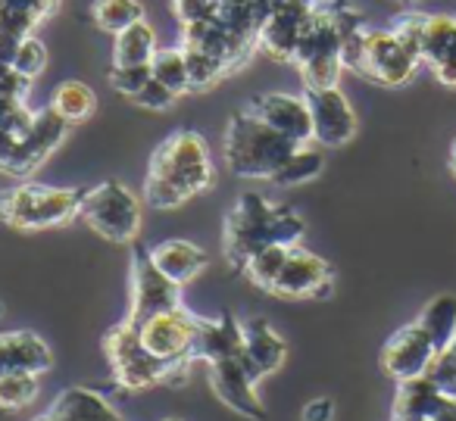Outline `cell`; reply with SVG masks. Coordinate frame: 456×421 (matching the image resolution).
<instances>
[{
	"instance_id": "cell-1",
	"label": "cell",
	"mask_w": 456,
	"mask_h": 421,
	"mask_svg": "<svg viewBox=\"0 0 456 421\" xmlns=\"http://www.w3.org/2000/svg\"><path fill=\"white\" fill-rule=\"evenodd\" d=\"M216 184V166L200 132L178 128L153 150L144 175V200L151 209H178Z\"/></svg>"
},
{
	"instance_id": "cell-2",
	"label": "cell",
	"mask_w": 456,
	"mask_h": 421,
	"mask_svg": "<svg viewBox=\"0 0 456 421\" xmlns=\"http://www.w3.org/2000/svg\"><path fill=\"white\" fill-rule=\"evenodd\" d=\"M306 234L304 215L263 194H241L222 222V253L232 271H241L256 250L269 244H300Z\"/></svg>"
},
{
	"instance_id": "cell-3",
	"label": "cell",
	"mask_w": 456,
	"mask_h": 421,
	"mask_svg": "<svg viewBox=\"0 0 456 421\" xmlns=\"http://www.w3.org/2000/svg\"><path fill=\"white\" fill-rule=\"evenodd\" d=\"M103 356L110 362L113 384L126 393H141L153 387H182L188 384L197 362H163L141 344L138 325L122 319L103 334Z\"/></svg>"
},
{
	"instance_id": "cell-4",
	"label": "cell",
	"mask_w": 456,
	"mask_h": 421,
	"mask_svg": "<svg viewBox=\"0 0 456 421\" xmlns=\"http://www.w3.org/2000/svg\"><path fill=\"white\" fill-rule=\"evenodd\" d=\"M294 141L279 134L273 125L254 116L248 107L232 113L225 125V138H222V159L225 169L238 178H250V182H273L275 172L281 169L288 157L294 153Z\"/></svg>"
},
{
	"instance_id": "cell-5",
	"label": "cell",
	"mask_w": 456,
	"mask_h": 421,
	"mask_svg": "<svg viewBox=\"0 0 456 421\" xmlns=\"http://www.w3.org/2000/svg\"><path fill=\"white\" fill-rule=\"evenodd\" d=\"M422 60L400 41L394 28H360L344 41V69L369 78L385 88H400L412 82Z\"/></svg>"
},
{
	"instance_id": "cell-6",
	"label": "cell",
	"mask_w": 456,
	"mask_h": 421,
	"mask_svg": "<svg viewBox=\"0 0 456 421\" xmlns=\"http://www.w3.org/2000/svg\"><path fill=\"white\" fill-rule=\"evenodd\" d=\"M82 209L78 188H53L22 178L13 188L0 190V222L16 231H47L69 225Z\"/></svg>"
},
{
	"instance_id": "cell-7",
	"label": "cell",
	"mask_w": 456,
	"mask_h": 421,
	"mask_svg": "<svg viewBox=\"0 0 456 421\" xmlns=\"http://www.w3.org/2000/svg\"><path fill=\"white\" fill-rule=\"evenodd\" d=\"M294 66H297L304 88H335L338 78L344 72V32L338 26L335 4L331 0H319L313 10V20L306 26L300 47L294 53Z\"/></svg>"
},
{
	"instance_id": "cell-8",
	"label": "cell",
	"mask_w": 456,
	"mask_h": 421,
	"mask_svg": "<svg viewBox=\"0 0 456 421\" xmlns=\"http://www.w3.org/2000/svg\"><path fill=\"white\" fill-rule=\"evenodd\" d=\"M78 219L110 244H134L141 234V222H144V209H141L138 194H132L122 182L107 178L82 190Z\"/></svg>"
},
{
	"instance_id": "cell-9",
	"label": "cell",
	"mask_w": 456,
	"mask_h": 421,
	"mask_svg": "<svg viewBox=\"0 0 456 421\" xmlns=\"http://www.w3.org/2000/svg\"><path fill=\"white\" fill-rule=\"evenodd\" d=\"M128 284H132V296H128V315L132 325H144L147 319L166 312V309L184 306L182 303V284H175L169 275L157 269L151 259V250L134 247L132 253V269H128Z\"/></svg>"
},
{
	"instance_id": "cell-10",
	"label": "cell",
	"mask_w": 456,
	"mask_h": 421,
	"mask_svg": "<svg viewBox=\"0 0 456 421\" xmlns=\"http://www.w3.org/2000/svg\"><path fill=\"white\" fill-rule=\"evenodd\" d=\"M207 365V377L209 387H213L216 400L222 406H228L232 412L244 415L250 421H269V412L263 406L260 393H256V377L250 375L248 359H244V346L238 352H228V356L209 359Z\"/></svg>"
},
{
	"instance_id": "cell-11",
	"label": "cell",
	"mask_w": 456,
	"mask_h": 421,
	"mask_svg": "<svg viewBox=\"0 0 456 421\" xmlns=\"http://www.w3.org/2000/svg\"><path fill=\"white\" fill-rule=\"evenodd\" d=\"M331 290H335V271L329 259L294 244L269 294L279 300H325L331 296Z\"/></svg>"
},
{
	"instance_id": "cell-12",
	"label": "cell",
	"mask_w": 456,
	"mask_h": 421,
	"mask_svg": "<svg viewBox=\"0 0 456 421\" xmlns=\"http://www.w3.org/2000/svg\"><path fill=\"white\" fill-rule=\"evenodd\" d=\"M200 321V315H194L184 306L166 309V312L147 319L144 325H138L141 344L163 362H194L191 350H194Z\"/></svg>"
},
{
	"instance_id": "cell-13",
	"label": "cell",
	"mask_w": 456,
	"mask_h": 421,
	"mask_svg": "<svg viewBox=\"0 0 456 421\" xmlns=\"http://www.w3.org/2000/svg\"><path fill=\"white\" fill-rule=\"evenodd\" d=\"M69 128L72 125L51 107V103H47L45 109H35L32 125H28V132L22 134L20 147H16V153L10 157V163H7V169H4V172H7V175H13V178L35 175V172H38L41 166L53 157V150H57V147L66 141Z\"/></svg>"
},
{
	"instance_id": "cell-14",
	"label": "cell",
	"mask_w": 456,
	"mask_h": 421,
	"mask_svg": "<svg viewBox=\"0 0 456 421\" xmlns=\"http://www.w3.org/2000/svg\"><path fill=\"white\" fill-rule=\"evenodd\" d=\"M316 4L319 0H285L275 10H269L260 26V51L279 63H294V53L310 26Z\"/></svg>"
},
{
	"instance_id": "cell-15",
	"label": "cell",
	"mask_w": 456,
	"mask_h": 421,
	"mask_svg": "<svg viewBox=\"0 0 456 421\" xmlns=\"http://www.w3.org/2000/svg\"><path fill=\"white\" fill-rule=\"evenodd\" d=\"M437 356L435 340L425 334V328L419 321H410V325L397 328V331L387 337V344L381 346V371L394 381H410V377H419L431 368Z\"/></svg>"
},
{
	"instance_id": "cell-16",
	"label": "cell",
	"mask_w": 456,
	"mask_h": 421,
	"mask_svg": "<svg viewBox=\"0 0 456 421\" xmlns=\"http://www.w3.org/2000/svg\"><path fill=\"white\" fill-rule=\"evenodd\" d=\"M313 116V141L319 147H344L356 138V113L341 88H310L304 91Z\"/></svg>"
},
{
	"instance_id": "cell-17",
	"label": "cell",
	"mask_w": 456,
	"mask_h": 421,
	"mask_svg": "<svg viewBox=\"0 0 456 421\" xmlns=\"http://www.w3.org/2000/svg\"><path fill=\"white\" fill-rule=\"evenodd\" d=\"M248 109L294 144H313V116L304 94L269 91V94H256L248 103Z\"/></svg>"
},
{
	"instance_id": "cell-18",
	"label": "cell",
	"mask_w": 456,
	"mask_h": 421,
	"mask_svg": "<svg viewBox=\"0 0 456 421\" xmlns=\"http://www.w3.org/2000/svg\"><path fill=\"white\" fill-rule=\"evenodd\" d=\"M53 368V350L35 331H0V377L4 375H47Z\"/></svg>"
},
{
	"instance_id": "cell-19",
	"label": "cell",
	"mask_w": 456,
	"mask_h": 421,
	"mask_svg": "<svg viewBox=\"0 0 456 421\" xmlns=\"http://www.w3.org/2000/svg\"><path fill=\"white\" fill-rule=\"evenodd\" d=\"M244 325V359L256 381L275 375L288 359V344L266 319H248Z\"/></svg>"
},
{
	"instance_id": "cell-20",
	"label": "cell",
	"mask_w": 456,
	"mask_h": 421,
	"mask_svg": "<svg viewBox=\"0 0 456 421\" xmlns=\"http://www.w3.org/2000/svg\"><path fill=\"white\" fill-rule=\"evenodd\" d=\"M422 63L447 88H456V20L453 16H428L422 32Z\"/></svg>"
},
{
	"instance_id": "cell-21",
	"label": "cell",
	"mask_w": 456,
	"mask_h": 421,
	"mask_svg": "<svg viewBox=\"0 0 456 421\" xmlns=\"http://www.w3.org/2000/svg\"><path fill=\"white\" fill-rule=\"evenodd\" d=\"M453 396H447L428 375L410 377L397 384L391 406V421H431Z\"/></svg>"
},
{
	"instance_id": "cell-22",
	"label": "cell",
	"mask_w": 456,
	"mask_h": 421,
	"mask_svg": "<svg viewBox=\"0 0 456 421\" xmlns=\"http://www.w3.org/2000/svg\"><path fill=\"white\" fill-rule=\"evenodd\" d=\"M116 406L91 387H66L47 412H41L32 421H110L116 418Z\"/></svg>"
},
{
	"instance_id": "cell-23",
	"label": "cell",
	"mask_w": 456,
	"mask_h": 421,
	"mask_svg": "<svg viewBox=\"0 0 456 421\" xmlns=\"http://www.w3.org/2000/svg\"><path fill=\"white\" fill-rule=\"evenodd\" d=\"M151 259L157 263V269L163 275H169L175 284H191L203 269H207L209 256L203 247L191 244V240L172 238V240H159L157 247H151Z\"/></svg>"
},
{
	"instance_id": "cell-24",
	"label": "cell",
	"mask_w": 456,
	"mask_h": 421,
	"mask_svg": "<svg viewBox=\"0 0 456 421\" xmlns=\"http://www.w3.org/2000/svg\"><path fill=\"white\" fill-rule=\"evenodd\" d=\"M157 51H159L157 32H153V26L147 20L134 22V26L122 28L119 35H113V66L151 63Z\"/></svg>"
},
{
	"instance_id": "cell-25",
	"label": "cell",
	"mask_w": 456,
	"mask_h": 421,
	"mask_svg": "<svg viewBox=\"0 0 456 421\" xmlns=\"http://www.w3.org/2000/svg\"><path fill=\"white\" fill-rule=\"evenodd\" d=\"M51 107L63 116L69 125H78V122L91 119V113L97 109V94L91 85L78 82V78H69V82H60L57 91L51 97Z\"/></svg>"
},
{
	"instance_id": "cell-26",
	"label": "cell",
	"mask_w": 456,
	"mask_h": 421,
	"mask_svg": "<svg viewBox=\"0 0 456 421\" xmlns=\"http://www.w3.org/2000/svg\"><path fill=\"white\" fill-rule=\"evenodd\" d=\"M322 169H325L322 150L310 144H300V147H294V153L281 163V169L275 172L273 184H279V188H300V184H306V182H316V178L322 175Z\"/></svg>"
},
{
	"instance_id": "cell-27",
	"label": "cell",
	"mask_w": 456,
	"mask_h": 421,
	"mask_svg": "<svg viewBox=\"0 0 456 421\" xmlns=\"http://www.w3.org/2000/svg\"><path fill=\"white\" fill-rule=\"evenodd\" d=\"M419 325L425 328L431 340H435L437 350L450 344L456 337V296L453 294H441L431 303H425V309L419 312Z\"/></svg>"
},
{
	"instance_id": "cell-28",
	"label": "cell",
	"mask_w": 456,
	"mask_h": 421,
	"mask_svg": "<svg viewBox=\"0 0 456 421\" xmlns=\"http://www.w3.org/2000/svg\"><path fill=\"white\" fill-rule=\"evenodd\" d=\"M91 20L103 32L119 35L122 28L144 20V4L141 0H94L91 4Z\"/></svg>"
},
{
	"instance_id": "cell-29",
	"label": "cell",
	"mask_w": 456,
	"mask_h": 421,
	"mask_svg": "<svg viewBox=\"0 0 456 421\" xmlns=\"http://www.w3.org/2000/svg\"><path fill=\"white\" fill-rule=\"evenodd\" d=\"M288 250H291L288 244L263 247V250H256L254 256L248 259V265L241 269V275L248 278L254 287H260L263 294H269V290H273V284H275V278H279L281 265H285Z\"/></svg>"
},
{
	"instance_id": "cell-30",
	"label": "cell",
	"mask_w": 456,
	"mask_h": 421,
	"mask_svg": "<svg viewBox=\"0 0 456 421\" xmlns=\"http://www.w3.org/2000/svg\"><path fill=\"white\" fill-rule=\"evenodd\" d=\"M151 69L153 78L163 82L169 91H175V94H188L191 91V72L182 47H159L151 60Z\"/></svg>"
},
{
	"instance_id": "cell-31",
	"label": "cell",
	"mask_w": 456,
	"mask_h": 421,
	"mask_svg": "<svg viewBox=\"0 0 456 421\" xmlns=\"http://www.w3.org/2000/svg\"><path fill=\"white\" fill-rule=\"evenodd\" d=\"M32 119H35V109L28 107L26 101L13 103V107H10L7 113L0 116V172L7 169L10 157L16 153V147H20L22 134L28 132Z\"/></svg>"
},
{
	"instance_id": "cell-32",
	"label": "cell",
	"mask_w": 456,
	"mask_h": 421,
	"mask_svg": "<svg viewBox=\"0 0 456 421\" xmlns=\"http://www.w3.org/2000/svg\"><path fill=\"white\" fill-rule=\"evenodd\" d=\"M41 375H4L0 377V409L4 412H20L32 406L41 393Z\"/></svg>"
},
{
	"instance_id": "cell-33",
	"label": "cell",
	"mask_w": 456,
	"mask_h": 421,
	"mask_svg": "<svg viewBox=\"0 0 456 421\" xmlns=\"http://www.w3.org/2000/svg\"><path fill=\"white\" fill-rule=\"evenodd\" d=\"M10 63H13V69H20L26 78H38L47 66V47L41 45L35 35H28V38L20 41V47H16Z\"/></svg>"
},
{
	"instance_id": "cell-34",
	"label": "cell",
	"mask_w": 456,
	"mask_h": 421,
	"mask_svg": "<svg viewBox=\"0 0 456 421\" xmlns=\"http://www.w3.org/2000/svg\"><path fill=\"white\" fill-rule=\"evenodd\" d=\"M153 78L151 63H141V66H113L110 69V85H113L116 94H126L132 101L141 88Z\"/></svg>"
},
{
	"instance_id": "cell-35",
	"label": "cell",
	"mask_w": 456,
	"mask_h": 421,
	"mask_svg": "<svg viewBox=\"0 0 456 421\" xmlns=\"http://www.w3.org/2000/svg\"><path fill=\"white\" fill-rule=\"evenodd\" d=\"M425 375H428L444 393L456 400V337L450 340L444 350H437L435 362H431V368L425 371Z\"/></svg>"
},
{
	"instance_id": "cell-36",
	"label": "cell",
	"mask_w": 456,
	"mask_h": 421,
	"mask_svg": "<svg viewBox=\"0 0 456 421\" xmlns=\"http://www.w3.org/2000/svg\"><path fill=\"white\" fill-rule=\"evenodd\" d=\"M134 103H138L141 109H151V113H166V109L175 107L178 94L175 91H169L163 82H157V78H151V82L144 85V88L138 91V94L132 97Z\"/></svg>"
},
{
	"instance_id": "cell-37",
	"label": "cell",
	"mask_w": 456,
	"mask_h": 421,
	"mask_svg": "<svg viewBox=\"0 0 456 421\" xmlns=\"http://www.w3.org/2000/svg\"><path fill=\"white\" fill-rule=\"evenodd\" d=\"M28 88H32V78H26L20 69H13V63H0V91L16 101H26Z\"/></svg>"
},
{
	"instance_id": "cell-38",
	"label": "cell",
	"mask_w": 456,
	"mask_h": 421,
	"mask_svg": "<svg viewBox=\"0 0 456 421\" xmlns=\"http://www.w3.org/2000/svg\"><path fill=\"white\" fill-rule=\"evenodd\" d=\"M300 421H335V400H329V396L310 400L300 412Z\"/></svg>"
},
{
	"instance_id": "cell-39",
	"label": "cell",
	"mask_w": 456,
	"mask_h": 421,
	"mask_svg": "<svg viewBox=\"0 0 456 421\" xmlns=\"http://www.w3.org/2000/svg\"><path fill=\"white\" fill-rule=\"evenodd\" d=\"M431 421H456V400H450L447 406H444Z\"/></svg>"
},
{
	"instance_id": "cell-40",
	"label": "cell",
	"mask_w": 456,
	"mask_h": 421,
	"mask_svg": "<svg viewBox=\"0 0 456 421\" xmlns=\"http://www.w3.org/2000/svg\"><path fill=\"white\" fill-rule=\"evenodd\" d=\"M13 103H20V101H16V97H7V94H4V91H0V116L7 113V109L13 107Z\"/></svg>"
},
{
	"instance_id": "cell-41",
	"label": "cell",
	"mask_w": 456,
	"mask_h": 421,
	"mask_svg": "<svg viewBox=\"0 0 456 421\" xmlns=\"http://www.w3.org/2000/svg\"><path fill=\"white\" fill-rule=\"evenodd\" d=\"M279 4H285V0H260V7H263V20H266L269 10H275Z\"/></svg>"
},
{
	"instance_id": "cell-42",
	"label": "cell",
	"mask_w": 456,
	"mask_h": 421,
	"mask_svg": "<svg viewBox=\"0 0 456 421\" xmlns=\"http://www.w3.org/2000/svg\"><path fill=\"white\" fill-rule=\"evenodd\" d=\"M450 169H453V175H456V138H453V144H450Z\"/></svg>"
},
{
	"instance_id": "cell-43",
	"label": "cell",
	"mask_w": 456,
	"mask_h": 421,
	"mask_svg": "<svg viewBox=\"0 0 456 421\" xmlns=\"http://www.w3.org/2000/svg\"><path fill=\"white\" fill-rule=\"evenodd\" d=\"M400 4H416V0H400Z\"/></svg>"
},
{
	"instance_id": "cell-44",
	"label": "cell",
	"mask_w": 456,
	"mask_h": 421,
	"mask_svg": "<svg viewBox=\"0 0 456 421\" xmlns=\"http://www.w3.org/2000/svg\"><path fill=\"white\" fill-rule=\"evenodd\" d=\"M163 421H182V418H163Z\"/></svg>"
},
{
	"instance_id": "cell-45",
	"label": "cell",
	"mask_w": 456,
	"mask_h": 421,
	"mask_svg": "<svg viewBox=\"0 0 456 421\" xmlns=\"http://www.w3.org/2000/svg\"><path fill=\"white\" fill-rule=\"evenodd\" d=\"M0 315H4V303H0Z\"/></svg>"
}]
</instances>
